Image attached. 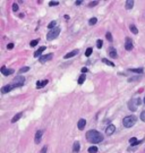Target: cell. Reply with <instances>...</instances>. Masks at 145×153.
<instances>
[{"instance_id": "6da1fadb", "label": "cell", "mask_w": 145, "mask_h": 153, "mask_svg": "<svg viewBox=\"0 0 145 153\" xmlns=\"http://www.w3.org/2000/svg\"><path fill=\"white\" fill-rule=\"evenodd\" d=\"M86 140L91 143H100L103 141V135L97 131H94V129H91L86 133Z\"/></svg>"}, {"instance_id": "7a4b0ae2", "label": "cell", "mask_w": 145, "mask_h": 153, "mask_svg": "<svg viewBox=\"0 0 145 153\" xmlns=\"http://www.w3.org/2000/svg\"><path fill=\"white\" fill-rule=\"evenodd\" d=\"M136 121H137V118H136V116L134 115H130V116H127V117H125L124 120H123V124L126 128H130V127H133V126L136 124Z\"/></svg>"}, {"instance_id": "3957f363", "label": "cell", "mask_w": 145, "mask_h": 153, "mask_svg": "<svg viewBox=\"0 0 145 153\" xmlns=\"http://www.w3.org/2000/svg\"><path fill=\"white\" fill-rule=\"evenodd\" d=\"M59 34H60V28L56 27L54 30H51V31H49L48 34H47V39H48L49 41H51V40H54L56 38H58Z\"/></svg>"}, {"instance_id": "277c9868", "label": "cell", "mask_w": 145, "mask_h": 153, "mask_svg": "<svg viewBox=\"0 0 145 153\" xmlns=\"http://www.w3.org/2000/svg\"><path fill=\"white\" fill-rule=\"evenodd\" d=\"M128 108L130 111H136V109H137V102H136V99H133V100H130L128 103Z\"/></svg>"}, {"instance_id": "5b68a950", "label": "cell", "mask_w": 145, "mask_h": 153, "mask_svg": "<svg viewBox=\"0 0 145 153\" xmlns=\"http://www.w3.org/2000/svg\"><path fill=\"white\" fill-rule=\"evenodd\" d=\"M52 57H54L52 53H48V55H45V56H41L39 60H40L41 64H44V62H47V61L51 60V59H52Z\"/></svg>"}, {"instance_id": "8992f818", "label": "cell", "mask_w": 145, "mask_h": 153, "mask_svg": "<svg viewBox=\"0 0 145 153\" xmlns=\"http://www.w3.org/2000/svg\"><path fill=\"white\" fill-rule=\"evenodd\" d=\"M125 49L127 51H132L133 50V41L130 38L126 39V42H125Z\"/></svg>"}, {"instance_id": "52a82bcc", "label": "cell", "mask_w": 145, "mask_h": 153, "mask_svg": "<svg viewBox=\"0 0 145 153\" xmlns=\"http://www.w3.org/2000/svg\"><path fill=\"white\" fill-rule=\"evenodd\" d=\"M108 55H109L110 58H117L118 57V53H117V51H116V49L113 47H110L108 49Z\"/></svg>"}, {"instance_id": "ba28073f", "label": "cell", "mask_w": 145, "mask_h": 153, "mask_svg": "<svg viewBox=\"0 0 145 153\" xmlns=\"http://www.w3.org/2000/svg\"><path fill=\"white\" fill-rule=\"evenodd\" d=\"M43 133H44L43 129H39V131H36V134H35V140H34L36 144H39V143L41 142V138H42Z\"/></svg>"}, {"instance_id": "9c48e42d", "label": "cell", "mask_w": 145, "mask_h": 153, "mask_svg": "<svg viewBox=\"0 0 145 153\" xmlns=\"http://www.w3.org/2000/svg\"><path fill=\"white\" fill-rule=\"evenodd\" d=\"M14 88V85L13 84H8V85H5V86H2L1 88V93H4V94H6V93H9L13 90Z\"/></svg>"}, {"instance_id": "30bf717a", "label": "cell", "mask_w": 145, "mask_h": 153, "mask_svg": "<svg viewBox=\"0 0 145 153\" xmlns=\"http://www.w3.org/2000/svg\"><path fill=\"white\" fill-rule=\"evenodd\" d=\"M1 73L5 75V76H9V75H11L13 73H14V69H7L6 67H1Z\"/></svg>"}, {"instance_id": "8fae6325", "label": "cell", "mask_w": 145, "mask_h": 153, "mask_svg": "<svg viewBox=\"0 0 145 153\" xmlns=\"http://www.w3.org/2000/svg\"><path fill=\"white\" fill-rule=\"evenodd\" d=\"M77 53H78V50L75 49V50H73V51H70V52H68L67 55L65 56L64 58H65V59H69V58H73L74 56H76Z\"/></svg>"}, {"instance_id": "7c38bea8", "label": "cell", "mask_w": 145, "mask_h": 153, "mask_svg": "<svg viewBox=\"0 0 145 153\" xmlns=\"http://www.w3.org/2000/svg\"><path fill=\"white\" fill-rule=\"evenodd\" d=\"M115 131H116V127L113 125H109L107 127V129H106V133H107L108 135H112L113 133H115Z\"/></svg>"}, {"instance_id": "4fadbf2b", "label": "cell", "mask_w": 145, "mask_h": 153, "mask_svg": "<svg viewBox=\"0 0 145 153\" xmlns=\"http://www.w3.org/2000/svg\"><path fill=\"white\" fill-rule=\"evenodd\" d=\"M47 84H48V79L38 81V82H36V88H44V86H45Z\"/></svg>"}, {"instance_id": "5bb4252c", "label": "cell", "mask_w": 145, "mask_h": 153, "mask_svg": "<svg viewBox=\"0 0 145 153\" xmlns=\"http://www.w3.org/2000/svg\"><path fill=\"white\" fill-rule=\"evenodd\" d=\"M86 126V120L85 119H80L78 120V124H77V127H78V129H84Z\"/></svg>"}, {"instance_id": "9a60e30c", "label": "cell", "mask_w": 145, "mask_h": 153, "mask_svg": "<svg viewBox=\"0 0 145 153\" xmlns=\"http://www.w3.org/2000/svg\"><path fill=\"white\" fill-rule=\"evenodd\" d=\"M45 49H47L45 47H40V48H39V49L36 50L35 52H34V57H35V58H39V57L41 56V53H42V52H43V51H44Z\"/></svg>"}, {"instance_id": "2e32d148", "label": "cell", "mask_w": 145, "mask_h": 153, "mask_svg": "<svg viewBox=\"0 0 145 153\" xmlns=\"http://www.w3.org/2000/svg\"><path fill=\"white\" fill-rule=\"evenodd\" d=\"M80 149H81V146H80V142H78V141L74 142V145H73V151L77 153V152H80Z\"/></svg>"}, {"instance_id": "e0dca14e", "label": "cell", "mask_w": 145, "mask_h": 153, "mask_svg": "<svg viewBox=\"0 0 145 153\" xmlns=\"http://www.w3.org/2000/svg\"><path fill=\"white\" fill-rule=\"evenodd\" d=\"M133 6H134V1L133 0H127L126 1V9H132L133 8Z\"/></svg>"}, {"instance_id": "ac0fdd59", "label": "cell", "mask_w": 145, "mask_h": 153, "mask_svg": "<svg viewBox=\"0 0 145 153\" xmlns=\"http://www.w3.org/2000/svg\"><path fill=\"white\" fill-rule=\"evenodd\" d=\"M22 116H23V114H22V112H18L17 115L14 116V118L11 119V123H16V121H18V120H19V119H21V117H22Z\"/></svg>"}, {"instance_id": "d6986e66", "label": "cell", "mask_w": 145, "mask_h": 153, "mask_svg": "<svg viewBox=\"0 0 145 153\" xmlns=\"http://www.w3.org/2000/svg\"><path fill=\"white\" fill-rule=\"evenodd\" d=\"M138 143H140V141H138L136 137H132V138L129 140V144H130L132 146H133V145H136V144H138Z\"/></svg>"}, {"instance_id": "ffe728a7", "label": "cell", "mask_w": 145, "mask_h": 153, "mask_svg": "<svg viewBox=\"0 0 145 153\" xmlns=\"http://www.w3.org/2000/svg\"><path fill=\"white\" fill-rule=\"evenodd\" d=\"M85 75L84 74H82V76H80V78H78V81H77V83H78V85H82L83 83L85 82Z\"/></svg>"}, {"instance_id": "44dd1931", "label": "cell", "mask_w": 145, "mask_h": 153, "mask_svg": "<svg viewBox=\"0 0 145 153\" xmlns=\"http://www.w3.org/2000/svg\"><path fill=\"white\" fill-rule=\"evenodd\" d=\"M129 30L132 31V33H134V34H137V33H138V30H137V27L135 26L134 24H132V25L129 26Z\"/></svg>"}, {"instance_id": "7402d4cb", "label": "cell", "mask_w": 145, "mask_h": 153, "mask_svg": "<svg viewBox=\"0 0 145 153\" xmlns=\"http://www.w3.org/2000/svg\"><path fill=\"white\" fill-rule=\"evenodd\" d=\"M130 71H134V73H137V74H143L144 69L143 68H132Z\"/></svg>"}, {"instance_id": "603a6c76", "label": "cell", "mask_w": 145, "mask_h": 153, "mask_svg": "<svg viewBox=\"0 0 145 153\" xmlns=\"http://www.w3.org/2000/svg\"><path fill=\"white\" fill-rule=\"evenodd\" d=\"M56 25H57V22L52 21L51 23H49L48 24V28L49 30H54V28H56Z\"/></svg>"}, {"instance_id": "cb8c5ba5", "label": "cell", "mask_w": 145, "mask_h": 153, "mask_svg": "<svg viewBox=\"0 0 145 153\" xmlns=\"http://www.w3.org/2000/svg\"><path fill=\"white\" fill-rule=\"evenodd\" d=\"M30 71V67H28V66H25V67H22L21 69L18 71V73H19V74H23V73H25V71Z\"/></svg>"}, {"instance_id": "d4e9b609", "label": "cell", "mask_w": 145, "mask_h": 153, "mask_svg": "<svg viewBox=\"0 0 145 153\" xmlns=\"http://www.w3.org/2000/svg\"><path fill=\"white\" fill-rule=\"evenodd\" d=\"M87 151H88V153H97V146H90Z\"/></svg>"}, {"instance_id": "484cf974", "label": "cell", "mask_w": 145, "mask_h": 153, "mask_svg": "<svg viewBox=\"0 0 145 153\" xmlns=\"http://www.w3.org/2000/svg\"><path fill=\"white\" fill-rule=\"evenodd\" d=\"M102 61H103V62H104V64H107V65L111 66V67H115V64H113L112 61L108 60V59H102Z\"/></svg>"}, {"instance_id": "4316f807", "label": "cell", "mask_w": 145, "mask_h": 153, "mask_svg": "<svg viewBox=\"0 0 145 153\" xmlns=\"http://www.w3.org/2000/svg\"><path fill=\"white\" fill-rule=\"evenodd\" d=\"M97 22V19L95 18V17H93V18H91V19L88 21V24H90V25H95Z\"/></svg>"}, {"instance_id": "83f0119b", "label": "cell", "mask_w": 145, "mask_h": 153, "mask_svg": "<svg viewBox=\"0 0 145 153\" xmlns=\"http://www.w3.org/2000/svg\"><path fill=\"white\" fill-rule=\"evenodd\" d=\"M92 52H93V50H92V48H87L85 51V56L86 57H90V56L92 55Z\"/></svg>"}, {"instance_id": "f1b7e54d", "label": "cell", "mask_w": 145, "mask_h": 153, "mask_svg": "<svg viewBox=\"0 0 145 153\" xmlns=\"http://www.w3.org/2000/svg\"><path fill=\"white\" fill-rule=\"evenodd\" d=\"M59 5V1H50L49 2V6L50 7H54V6H58Z\"/></svg>"}, {"instance_id": "f546056e", "label": "cell", "mask_w": 145, "mask_h": 153, "mask_svg": "<svg viewBox=\"0 0 145 153\" xmlns=\"http://www.w3.org/2000/svg\"><path fill=\"white\" fill-rule=\"evenodd\" d=\"M106 36H107L108 41H113V40H112V34H111L110 32H108L107 34H106Z\"/></svg>"}, {"instance_id": "4dcf8cb0", "label": "cell", "mask_w": 145, "mask_h": 153, "mask_svg": "<svg viewBox=\"0 0 145 153\" xmlns=\"http://www.w3.org/2000/svg\"><path fill=\"white\" fill-rule=\"evenodd\" d=\"M38 43H39V40H33V41H31L30 45L31 47H35V45H38Z\"/></svg>"}, {"instance_id": "1f68e13d", "label": "cell", "mask_w": 145, "mask_h": 153, "mask_svg": "<svg viewBox=\"0 0 145 153\" xmlns=\"http://www.w3.org/2000/svg\"><path fill=\"white\" fill-rule=\"evenodd\" d=\"M97 48H99V49H101V48H102V45H103V42H102V40H97Z\"/></svg>"}, {"instance_id": "d6a6232c", "label": "cell", "mask_w": 145, "mask_h": 153, "mask_svg": "<svg viewBox=\"0 0 145 153\" xmlns=\"http://www.w3.org/2000/svg\"><path fill=\"white\" fill-rule=\"evenodd\" d=\"M97 4H99V1H97V0H95V1H91V2L88 4V6H90V7H94V6H97Z\"/></svg>"}, {"instance_id": "836d02e7", "label": "cell", "mask_w": 145, "mask_h": 153, "mask_svg": "<svg viewBox=\"0 0 145 153\" xmlns=\"http://www.w3.org/2000/svg\"><path fill=\"white\" fill-rule=\"evenodd\" d=\"M13 11H18V5L17 4H13Z\"/></svg>"}, {"instance_id": "e575fe53", "label": "cell", "mask_w": 145, "mask_h": 153, "mask_svg": "<svg viewBox=\"0 0 145 153\" xmlns=\"http://www.w3.org/2000/svg\"><path fill=\"white\" fill-rule=\"evenodd\" d=\"M141 119H142V121H144L145 123V110L141 114Z\"/></svg>"}, {"instance_id": "d590c367", "label": "cell", "mask_w": 145, "mask_h": 153, "mask_svg": "<svg viewBox=\"0 0 145 153\" xmlns=\"http://www.w3.org/2000/svg\"><path fill=\"white\" fill-rule=\"evenodd\" d=\"M141 77H133V78H129L128 81L129 82H133V81H137V79H140Z\"/></svg>"}, {"instance_id": "8d00e7d4", "label": "cell", "mask_w": 145, "mask_h": 153, "mask_svg": "<svg viewBox=\"0 0 145 153\" xmlns=\"http://www.w3.org/2000/svg\"><path fill=\"white\" fill-rule=\"evenodd\" d=\"M47 151H48V148L44 146V148H42V150H41V153H47Z\"/></svg>"}, {"instance_id": "74e56055", "label": "cell", "mask_w": 145, "mask_h": 153, "mask_svg": "<svg viewBox=\"0 0 145 153\" xmlns=\"http://www.w3.org/2000/svg\"><path fill=\"white\" fill-rule=\"evenodd\" d=\"M13 48H14V44H13V43H9L8 45H7V49L10 50V49H13Z\"/></svg>"}, {"instance_id": "f35d334b", "label": "cell", "mask_w": 145, "mask_h": 153, "mask_svg": "<svg viewBox=\"0 0 145 153\" xmlns=\"http://www.w3.org/2000/svg\"><path fill=\"white\" fill-rule=\"evenodd\" d=\"M82 73H83V74H85V73H87V68H86V67H84V68H82Z\"/></svg>"}, {"instance_id": "ab89813d", "label": "cell", "mask_w": 145, "mask_h": 153, "mask_svg": "<svg viewBox=\"0 0 145 153\" xmlns=\"http://www.w3.org/2000/svg\"><path fill=\"white\" fill-rule=\"evenodd\" d=\"M75 4H76L77 6H80V5H82V1H81V0H77V1H76Z\"/></svg>"}, {"instance_id": "60d3db41", "label": "cell", "mask_w": 145, "mask_h": 153, "mask_svg": "<svg viewBox=\"0 0 145 153\" xmlns=\"http://www.w3.org/2000/svg\"><path fill=\"white\" fill-rule=\"evenodd\" d=\"M143 102H144V104H145V98H144V100H143Z\"/></svg>"}]
</instances>
